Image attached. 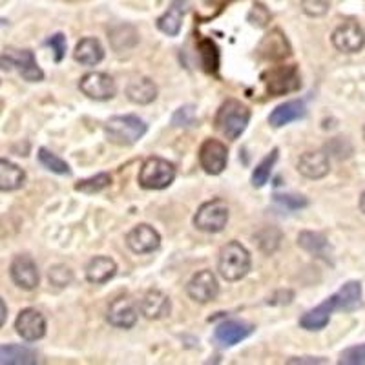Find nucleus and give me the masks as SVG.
Returning <instances> with one entry per match:
<instances>
[{"label":"nucleus","instance_id":"nucleus-1","mask_svg":"<svg viewBox=\"0 0 365 365\" xmlns=\"http://www.w3.org/2000/svg\"><path fill=\"white\" fill-rule=\"evenodd\" d=\"M217 270L227 282H240L250 270V252L240 241H228L220 252Z\"/></svg>","mask_w":365,"mask_h":365},{"label":"nucleus","instance_id":"nucleus-2","mask_svg":"<svg viewBox=\"0 0 365 365\" xmlns=\"http://www.w3.org/2000/svg\"><path fill=\"white\" fill-rule=\"evenodd\" d=\"M250 120V110L245 104L236 99H228L221 104L216 115V128L227 139L236 141L241 133L245 132Z\"/></svg>","mask_w":365,"mask_h":365},{"label":"nucleus","instance_id":"nucleus-3","mask_svg":"<svg viewBox=\"0 0 365 365\" xmlns=\"http://www.w3.org/2000/svg\"><path fill=\"white\" fill-rule=\"evenodd\" d=\"M104 133L117 146H132L146 133V123L137 115H115L106 123Z\"/></svg>","mask_w":365,"mask_h":365},{"label":"nucleus","instance_id":"nucleus-4","mask_svg":"<svg viewBox=\"0 0 365 365\" xmlns=\"http://www.w3.org/2000/svg\"><path fill=\"white\" fill-rule=\"evenodd\" d=\"M175 179V166L161 158H150L143 163L139 170V185L146 190L168 188Z\"/></svg>","mask_w":365,"mask_h":365},{"label":"nucleus","instance_id":"nucleus-5","mask_svg":"<svg viewBox=\"0 0 365 365\" xmlns=\"http://www.w3.org/2000/svg\"><path fill=\"white\" fill-rule=\"evenodd\" d=\"M0 70H17L28 83H41L44 79V71L37 64L31 50H6L0 55Z\"/></svg>","mask_w":365,"mask_h":365},{"label":"nucleus","instance_id":"nucleus-6","mask_svg":"<svg viewBox=\"0 0 365 365\" xmlns=\"http://www.w3.org/2000/svg\"><path fill=\"white\" fill-rule=\"evenodd\" d=\"M228 216H230L228 205L223 200H212L201 205L200 210L195 212L194 225L201 232L216 234L227 227Z\"/></svg>","mask_w":365,"mask_h":365},{"label":"nucleus","instance_id":"nucleus-7","mask_svg":"<svg viewBox=\"0 0 365 365\" xmlns=\"http://www.w3.org/2000/svg\"><path fill=\"white\" fill-rule=\"evenodd\" d=\"M263 81H265L270 96H285V93L299 90L302 86V79H299L296 66L274 68L263 75Z\"/></svg>","mask_w":365,"mask_h":365},{"label":"nucleus","instance_id":"nucleus-8","mask_svg":"<svg viewBox=\"0 0 365 365\" xmlns=\"http://www.w3.org/2000/svg\"><path fill=\"white\" fill-rule=\"evenodd\" d=\"M331 41L338 51L358 53L365 46V31L358 22L347 21L334 29Z\"/></svg>","mask_w":365,"mask_h":365},{"label":"nucleus","instance_id":"nucleus-9","mask_svg":"<svg viewBox=\"0 0 365 365\" xmlns=\"http://www.w3.org/2000/svg\"><path fill=\"white\" fill-rule=\"evenodd\" d=\"M79 88L84 96L93 101H108L117 93L115 81L103 71H91V73L84 75Z\"/></svg>","mask_w":365,"mask_h":365},{"label":"nucleus","instance_id":"nucleus-10","mask_svg":"<svg viewBox=\"0 0 365 365\" xmlns=\"http://www.w3.org/2000/svg\"><path fill=\"white\" fill-rule=\"evenodd\" d=\"M200 163L207 174L220 175L228 163L227 146L216 139H207L200 148Z\"/></svg>","mask_w":365,"mask_h":365},{"label":"nucleus","instance_id":"nucleus-11","mask_svg":"<svg viewBox=\"0 0 365 365\" xmlns=\"http://www.w3.org/2000/svg\"><path fill=\"white\" fill-rule=\"evenodd\" d=\"M13 283L21 287L22 291H35L41 282V274H38L37 263L29 256H17L11 262L9 267Z\"/></svg>","mask_w":365,"mask_h":365},{"label":"nucleus","instance_id":"nucleus-12","mask_svg":"<svg viewBox=\"0 0 365 365\" xmlns=\"http://www.w3.org/2000/svg\"><path fill=\"white\" fill-rule=\"evenodd\" d=\"M336 309H340V311H344V305H341V299L340 296L332 294L331 298L325 299L324 303H319L318 307H314L312 311L305 312V314L302 316V319H299V325H302V329H305V331H319V329H324L325 325L329 324V319H331V314Z\"/></svg>","mask_w":365,"mask_h":365},{"label":"nucleus","instance_id":"nucleus-13","mask_svg":"<svg viewBox=\"0 0 365 365\" xmlns=\"http://www.w3.org/2000/svg\"><path fill=\"white\" fill-rule=\"evenodd\" d=\"M187 292L197 303H208L212 299H216L217 292H220V285H217L214 272L212 270H200L197 274H194L187 285Z\"/></svg>","mask_w":365,"mask_h":365},{"label":"nucleus","instance_id":"nucleus-14","mask_svg":"<svg viewBox=\"0 0 365 365\" xmlns=\"http://www.w3.org/2000/svg\"><path fill=\"white\" fill-rule=\"evenodd\" d=\"M19 336L26 341H37L46 334V318L37 309H24L15 319Z\"/></svg>","mask_w":365,"mask_h":365},{"label":"nucleus","instance_id":"nucleus-15","mask_svg":"<svg viewBox=\"0 0 365 365\" xmlns=\"http://www.w3.org/2000/svg\"><path fill=\"white\" fill-rule=\"evenodd\" d=\"M130 250L135 254H150L159 249L161 245V236L154 227L143 223L133 227L126 236Z\"/></svg>","mask_w":365,"mask_h":365},{"label":"nucleus","instance_id":"nucleus-16","mask_svg":"<svg viewBox=\"0 0 365 365\" xmlns=\"http://www.w3.org/2000/svg\"><path fill=\"white\" fill-rule=\"evenodd\" d=\"M106 319L117 329H132L137 324V309L130 298H117L110 303Z\"/></svg>","mask_w":365,"mask_h":365},{"label":"nucleus","instance_id":"nucleus-17","mask_svg":"<svg viewBox=\"0 0 365 365\" xmlns=\"http://www.w3.org/2000/svg\"><path fill=\"white\" fill-rule=\"evenodd\" d=\"M170 298L165 292L158 291V289H152V291L145 292V296L141 298V303H139V311L148 319L165 318V316L170 314Z\"/></svg>","mask_w":365,"mask_h":365},{"label":"nucleus","instance_id":"nucleus-18","mask_svg":"<svg viewBox=\"0 0 365 365\" xmlns=\"http://www.w3.org/2000/svg\"><path fill=\"white\" fill-rule=\"evenodd\" d=\"M257 53H259V57L267 58V61H282V58L289 57L291 46H289L285 35L279 29H274V31L265 35V38L259 42Z\"/></svg>","mask_w":365,"mask_h":365},{"label":"nucleus","instance_id":"nucleus-19","mask_svg":"<svg viewBox=\"0 0 365 365\" xmlns=\"http://www.w3.org/2000/svg\"><path fill=\"white\" fill-rule=\"evenodd\" d=\"M331 170L329 155L324 152H305L298 161V172L307 179H322Z\"/></svg>","mask_w":365,"mask_h":365},{"label":"nucleus","instance_id":"nucleus-20","mask_svg":"<svg viewBox=\"0 0 365 365\" xmlns=\"http://www.w3.org/2000/svg\"><path fill=\"white\" fill-rule=\"evenodd\" d=\"M254 327L250 324H245V322H240V319H227L223 324L217 325L216 329V340L220 344L227 345H236L240 344L241 340H245L252 334Z\"/></svg>","mask_w":365,"mask_h":365},{"label":"nucleus","instance_id":"nucleus-21","mask_svg":"<svg viewBox=\"0 0 365 365\" xmlns=\"http://www.w3.org/2000/svg\"><path fill=\"white\" fill-rule=\"evenodd\" d=\"M187 8L188 0H172L168 11L158 19L159 31H163V34L168 35V37L179 35L182 26V17H185V13H187Z\"/></svg>","mask_w":365,"mask_h":365},{"label":"nucleus","instance_id":"nucleus-22","mask_svg":"<svg viewBox=\"0 0 365 365\" xmlns=\"http://www.w3.org/2000/svg\"><path fill=\"white\" fill-rule=\"evenodd\" d=\"M117 274V265L112 257L97 256L86 267V279L91 285H104Z\"/></svg>","mask_w":365,"mask_h":365},{"label":"nucleus","instance_id":"nucleus-23","mask_svg":"<svg viewBox=\"0 0 365 365\" xmlns=\"http://www.w3.org/2000/svg\"><path fill=\"white\" fill-rule=\"evenodd\" d=\"M305 113H307V110H305V104L302 101H287L270 113L269 123L274 128H282V126L289 125L292 120L303 119Z\"/></svg>","mask_w":365,"mask_h":365},{"label":"nucleus","instance_id":"nucleus-24","mask_svg":"<svg viewBox=\"0 0 365 365\" xmlns=\"http://www.w3.org/2000/svg\"><path fill=\"white\" fill-rule=\"evenodd\" d=\"M73 58L83 66H96L104 58V48L97 38L86 37L77 42L73 51Z\"/></svg>","mask_w":365,"mask_h":365},{"label":"nucleus","instance_id":"nucleus-25","mask_svg":"<svg viewBox=\"0 0 365 365\" xmlns=\"http://www.w3.org/2000/svg\"><path fill=\"white\" fill-rule=\"evenodd\" d=\"M26 172L9 159H0V192H13L24 187Z\"/></svg>","mask_w":365,"mask_h":365},{"label":"nucleus","instance_id":"nucleus-26","mask_svg":"<svg viewBox=\"0 0 365 365\" xmlns=\"http://www.w3.org/2000/svg\"><path fill=\"white\" fill-rule=\"evenodd\" d=\"M126 97H128L133 104L154 103L155 97H158V86H155L154 81L148 79V77H139V79H133L132 83L126 86Z\"/></svg>","mask_w":365,"mask_h":365},{"label":"nucleus","instance_id":"nucleus-27","mask_svg":"<svg viewBox=\"0 0 365 365\" xmlns=\"http://www.w3.org/2000/svg\"><path fill=\"white\" fill-rule=\"evenodd\" d=\"M37 354L22 345H0V365H35Z\"/></svg>","mask_w":365,"mask_h":365},{"label":"nucleus","instance_id":"nucleus-28","mask_svg":"<svg viewBox=\"0 0 365 365\" xmlns=\"http://www.w3.org/2000/svg\"><path fill=\"white\" fill-rule=\"evenodd\" d=\"M298 245L307 252L316 254V256H325L329 249L327 237L319 232H311V230H303L298 236Z\"/></svg>","mask_w":365,"mask_h":365},{"label":"nucleus","instance_id":"nucleus-29","mask_svg":"<svg viewBox=\"0 0 365 365\" xmlns=\"http://www.w3.org/2000/svg\"><path fill=\"white\" fill-rule=\"evenodd\" d=\"M200 55L205 70L208 73H216L217 68H220V50H217V46L210 38H203L200 42Z\"/></svg>","mask_w":365,"mask_h":365},{"label":"nucleus","instance_id":"nucleus-30","mask_svg":"<svg viewBox=\"0 0 365 365\" xmlns=\"http://www.w3.org/2000/svg\"><path fill=\"white\" fill-rule=\"evenodd\" d=\"M112 185V175L103 172V174H97L93 178L83 179V181L75 182V190L83 192V194H97V192L104 190Z\"/></svg>","mask_w":365,"mask_h":365},{"label":"nucleus","instance_id":"nucleus-31","mask_svg":"<svg viewBox=\"0 0 365 365\" xmlns=\"http://www.w3.org/2000/svg\"><path fill=\"white\" fill-rule=\"evenodd\" d=\"M38 163L44 166L46 170L53 172V174L58 175H70L71 174V168L66 161H63L61 158H57L55 154H51L50 150L41 148L38 150Z\"/></svg>","mask_w":365,"mask_h":365},{"label":"nucleus","instance_id":"nucleus-32","mask_svg":"<svg viewBox=\"0 0 365 365\" xmlns=\"http://www.w3.org/2000/svg\"><path fill=\"white\" fill-rule=\"evenodd\" d=\"M276 161H278V148H274L272 152H270V154L267 155V158L256 166V168H254V172H252V185H254V187L262 188L263 185L269 181L270 172H272V166H274V163H276Z\"/></svg>","mask_w":365,"mask_h":365},{"label":"nucleus","instance_id":"nucleus-33","mask_svg":"<svg viewBox=\"0 0 365 365\" xmlns=\"http://www.w3.org/2000/svg\"><path fill=\"white\" fill-rule=\"evenodd\" d=\"M340 365H365V344L345 349L340 354Z\"/></svg>","mask_w":365,"mask_h":365},{"label":"nucleus","instance_id":"nucleus-34","mask_svg":"<svg viewBox=\"0 0 365 365\" xmlns=\"http://www.w3.org/2000/svg\"><path fill=\"white\" fill-rule=\"evenodd\" d=\"M302 9L309 17H324L331 9V0H302Z\"/></svg>","mask_w":365,"mask_h":365},{"label":"nucleus","instance_id":"nucleus-35","mask_svg":"<svg viewBox=\"0 0 365 365\" xmlns=\"http://www.w3.org/2000/svg\"><path fill=\"white\" fill-rule=\"evenodd\" d=\"M48 276H50V282L57 287H68L71 283V279H73L71 270L64 265H55L53 269H50Z\"/></svg>","mask_w":365,"mask_h":365},{"label":"nucleus","instance_id":"nucleus-36","mask_svg":"<svg viewBox=\"0 0 365 365\" xmlns=\"http://www.w3.org/2000/svg\"><path fill=\"white\" fill-rule=\"evenodd\" d=\"M195 123V108L194 106H182L172 117L174 126H190Z\"/></svg>","mask_w":365,"mask_h":365},{"label":"nucleus","instance_id":"nucleus-37","mask_svg":"<svg viewBox=\"0 0 365 365\" xmlns=\"http://www.w3.org/2000/svg\"><path fill=\"white\" fill-rule=\"evenodd\" d=\"M46 46H50L51 50L55 51V61L57 63H61L64 58V55H66V37H64L63 34H55L51 35L48 41L44 42Z\"/></svg>","mask_w":365,"mask_h":365},{"label":"nucleus","instance_id":"nucleus-38","mask_svg":"<svg viewBox=\"0 0 365 365\" xmlns=\"http://www.w3.org/2000/svg\"><path fill=\"white\" fill-rule=\"evenodd\" d=\"M249 21L254 26H257V28H265L270 21V13L267 11V8L263 4H254L252 11L249 13Z\"/></svg>","mask_w":365,"mask_h":365},{"label":"nucleus","instance_id":"nucleus-39","mask_svg":"<svg viewBox=\"0 0 365 365\" xmlns=\"http://www.w3.org/2000/svg\"><path fill=\"white\" fill-rule=\"evenodd\" d=\"M276 201L278 203H282L283 207H289L292 208V210H296V208H303L307 207V200L305 197H302V195H276Z\"/></svg>","mask_w":365,"mask_h":365},{"label":"nucleus","instance_id":"nucleus-40","mask_svg":"<svg viewBox=\"0 0 365 365\" xmlns=\"http://www.w3.org/2000/svg\"><path fill=\"white\" fill-rule=\"evenodd\" d=\"M289 364H325V360H319V358H296V360H289Z\"/></svg>","mask_w":365,"mask_h":365},{"label":"nucleus","instance_id":"nucleus-41","mask_svg":"<svg viewBox=\"0 0 365 365\" xmlns=\"http://www.w3.org/2000/svg\"><path fill=\"white\" fill-rule=\"evenodd\" d=\"M6 319H8V305L2 298H0V327L6 324Z\"/></svg>","mask_w":365,"mask_h":365},{"label":"nucleus","instance_id":"nucleus-42","mask_svg":"<svg viewBox=\"0 0 365 365\" xmlns=\"http://www.w3.org/2000/svg\"><path fill=\"white\" fill-rule=\"evenodd\" d=\"M360 210L365 214V192L361 194V197H360Z\"/></svg>","mask_w":365,"mask_h":365},{"label":"nucleus","instance_id":"nucleus-43","mask_svg":"<svg viewBox=\"0 0 365 365\" xmlns=\"http://www.w3.org/2000/svg\"><path fill=\"white\" fill-rule=\"evenodd\" d=\"M364 139H365V126H364Z\"/></svg>","mask_w":365,"mask_h":365}]
</instances>
